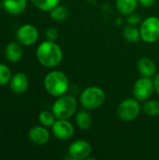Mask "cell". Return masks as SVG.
I'll list each match as a JSON object with an SVG mask.
<instances>
[{
  "instance_id": "3957f363",
  "label": "cell",
  "mask_w": 159,
  "mask_h": 160,
  "mask_svg": "<svg viewBox=\"0 0 159 160\" xmlns=\"http://www.w3.org/2000/svg\"><path fill=\"white\" fill-rule=\"evenodd\" d=\"M77 110V100L72 96H61L57 98L52 108V112L57 119H68Z\"/></svg>"
},
{
  "instance_id": "30bf717a",
  "label": "cell",
  "mask_w": 159,
  "mask_h": 160,
  "mask_svg": "<svg viewBox=\"0 0 159 160\" xmlns=\"http://www.w3.org/2000/svg\"><path fill=\"white\" fill-rule=\"evenodd\" d=\"M16 37L21 44L29 46L37 40L38 31L32 24H23L18 29Z\"/></svg>"
},
{
  "instance_id": "4316f807",
  "label": "cell",
  "mask_w": 159,
  "mask_h": 160,
  "mask_svg": "<svg viewBox=\"0 0 159 160\" xmlns=\"http://www.w3.org/2000/svg\"><path fill=\"white\" fill-rule=\"evenodd\" d=\"M154 86H155V90L159 95V74H157L154 79Z\"/></svg>"
},
{
  "instance_id": "ac0fdd59",
  "label": "cell",
  "mask_w": 159,
  "mask_h": 160,
  "mask_svg": "<svg viewBox=\"0 0 159 160\" xmlns=\"http://www.w3.org/2000/svg\"><path fill=\"white\" fill-rule=\"evenodd\" d=\"M123 35H124V38L128 42H132V43H136L142 38L140 30L134 25H130V24L124 28Z\"/></svg>"
},
{
  "instance_id": "5b68a950",
  "label": "cell",
  "mask_w": 159,
  "mask_h": 160,
  "mask_svg": "<svg viewBox=\"0 0 159 160\" xmlns=\"http://www.w3.org/2000/svg\"><path fill=\"white\" fill-rule=\"evenodd\" d=\"M141 38L144 42L154 43L159 38V18L156 16L147 17L140 28Z\"/></svg>"
},
{
  "instance_id": "44dd1931",
  "label": "cell",
  "mask_w": 159,
  "mask_h": 160,
  "mask_svg": "<svg viewBox=\"0 0 159 160\" xmlns=\"http://www.w3.org/2000/svg\"><path fill=\"white\" fill-rule=\"evenodd\" d=\"M50 15L54 21H64L68 15V10L66 7L57 5L50 11Z\"/></svg>"
},
{
  "instance_id": "484cf974",
  "label": "cell",
  "mask_w": 159,
  "mask_h": 160,
  "mask_svg": "<svg viewBox=\"0 0 159 160\" xmlns=\"http://www.w3.org/2000/svg\"><path fill=\"white\" fill-rule=\"evenodd\" d=\"M139 3L143 7H151L156 0H138Z\"/></svg>"
},
{
  "instance_id": "7a4b0ae2",
  "label": "cell",
  "mask_w": 159,
  "mask_h": 160,
  "mask_svg": "<svg viewBox=\"0 0 159 160\" xmlns=\"http://www.w3.org/2000/svg\"><path fill=\"white\" fill-rule=\"evenodd\" d=\"M45 90L52 97H61L65 95L68 89V79L67 75L61 71H51L44 79Z\"/></svg>"
},
{
  "instance_id": "ba28073f",
  "label": "cell",
  "mask_w": 159,
  "mask_h": 160,
  "mask_svg": "<svg viewBox=\"0 0 159 160\" xmlns=\"http://www.w3.org/2000/svg\"><path fill=\"white\" fill-rule=\"evenodd\" d=\"M91 144L83 140H77L73 142L68 147V155L72 159H86L91 155Z\"/></svg>"
},
{
  "instance_id": "9a60e30c",
  "label": "cell",
  "mask_w": 159,
  "mask_h": 160,
  "mask_svg": "<svg viewBox=\"0 0 159 160\" xmlns=\"http://www.w3.org/2000/svg\"><path fill=\"white\" fill-rule=\"evenodd\" d=\"M138 69L143 77H152L156 73L157 68L152 59L142 57L138 62Z\"/></svg>"
},
{
  "instance_id": "7c38bea8",
  "label": "cell",
  "mask_w": 159,
  "mask_h": 160,
  "mask_svg": "<svg viewBox=\"0 0 159 160\" xmlns=\"http://www.w3.org/2000/svg\"><path fill=\"white\" fill-rule=\"evenodd\" d=\"M28 137L33 143L37 145H43L49 142L50 133L43 127H34L29 130Z\"/></svg>"
},
{
  "instance_id": "277c9868",
  "label": "cell",
  "mask_w": 159,
  "mask_h": 160,
  "mask_svg": "<svg viewBox=\"0 0 159 160\" xmlns=\"http://www.w3.org/2000/svg\"><path fill=\"white\" fill-rule=\"evenodd\" d=\"M106 98L104 91L97 86H90L81 94L80 101L86 110H96L102 106Z\"/></svg>"
},
{
  "instance_id": "8992f818",
  "label": "cell",
  "mask_w": 159,
  "mask_h": 160,
  "mask_svg": "<svg viewBox=\"0 0 159 160\" xmlns=\"http://www.w3.org/2000/svg\"><path fill=\"white\" fill-rule=\"evenodd\" d=\"M141 112V106L136 98H127L117 107L118 117L126 122L136 119Z\"/></svg>"
},
{
  "instance_id": "d4e9b609",
  "label": "cell",
  "mask_w": 159,
  "mask_h": 160,
  "mask_svg": "<svg viewBox=\"0 0 159 160\" xmlns=\"http://www.w3.org/2000/svg\"><path fill=\"white\" fill-rule=\"evenodd\" d=\"M141 22V16L138 15V14H134V13H131L128 15V18H127V22L130 24V25H136L138 23H140Z\"/></svg>"
},
{
  "instance_id": "2e32d148",
  "label": "cell",
  "mask_w": 159,
  "mask_h": 160,
  "mask_svg": "<svg viewBox=\"0 0 159 160\" xmlns=\"http://www.w3.org/2000/svg\"><path fill=\"white\" fill-rule=\"evenodd\" d=\"M138 2V0H116V7L120 13L129 15L136 9Z\"/></svg>"
},
{
  "instance_id": "8fae6325",
  "label": "cell",
  "mask_w": 159,
  "mask_h": 160,
  "mask_svg": "<svg viewBox=\"0 0 159 160\" xmlns=\"http://www.w3.org/2000/svg\"><path fill=\"white\" fill-rule=\"evenodd\" d=\"M28 78L24 73L22 72H18L16 74H14L10 81H9V85H10V89L12 90V92H14L15 94H23L27 88H28Z\"/></svg>"
},
{
  "instance_id": "ffe728a7",
  "label": "cell",
  "mask_w": 159,
  "mask_h": 160,
  "mask_svg": "<svg viewBox=\"0 0 159 160\" xmlns=\"http://www.w3.org/2000/svg\"><path fill=\"white\" fill-rule=\"evenodd\" d=\"M143 111L144 112L151 117H156L159 115V101L156 99L148 100L143 105Z\"/></svg>"
},
{
  "instance_id": "9c48e42d",
  "label": "cell",
  "mask_w": 159,
  "mask_h": 160,
  "mask_svg": "<svg viewBox=\"0 0 159 160\" xmlns=\"http://www.w3.org/2000/svg\"><path fill=\"white\" fill-rule=\"evenodd\" d=\"M54 137L60 141H67L74 135V127L67 119H58L52 127Z\"/></svg>"
},
{
  "instance_id": "52a82bcc",
  "label": "cell",
  "mask_w": 159,
  "mask_h": 160,
  "mask_svg": "<svg viewBox=\"0 0 159 160\" xmlns=\"http://www.w3.org/2000/svg\"><path fill=\"white\" fill-rule=\"evenodd\" d=\"M155 90L154 81L150 79V77L140 78L133 86V97L138 101H145L151 98L153 92Z\"/></svg>"
},
{
  "instance_id": "e0dca14e",
  "label": "cell",
  "mask_w": 159,
  "mask_h": 160,
  "mask_svg": "<svg viewBox=\"0 0 159 160\" xmlns=\"http://www.w3.org/2000/svg\"><path fill=\"white\" fill-rule=\"evenodd\" d=\"M75 121L77 126L83 130H87L92 126V117L89 112L85 111H82L76 114Z\"/></svg>"
},
{
  "instance_id": "603a6c76",
  "label": "cell",
  "mask_w": 159,
  "mask_h": 160,
  "mask_svg": "<svg viewBox=\"0 0 159 160\" xmlns=\"http://www.w3.org/2000/svg\"><path fill=\"white\" fill-rule=\"evenodd\" d=\"M10 79H11L10 69L6 65L0 63V86H3L7 82H9Z\"/></svg>"
},
{
  "instance_id": "cb8c5ba5",
  "label": "cell",
  "mask_w": 159,
  "mask_h": 160,
  "mask_svg": "<svg viewBox=\"0 0 159 160\" xmlns=\"http://www.w3.org/2000/svg\"><path fill=\"white\" fill-rule=\"evenodd\" d=\"M45 36H46V38H47L48 40L54 41L58 38V31L54 27H49L46 30V32H45Z\"/></svg>"
},
{
  "instance_id": "5bb4252c",
  "label": "cell",
  "mask_w": 159,
  "mask_h": 160,
  "mask_svg": "<svg viewBox=\"0 0 159 160\" xmlns=\"http://www.w3.org/2000/svg\"><path fill=\"white\" fill-rule=\"evenodd\" d=\"M5 55L11 63L18 62L22 56V49L17 42H9L5 49Z\"/></svg>"
},
{
  "instance_id": "7402d4cb",
  "label": "cell",
  "mask_w": 159,
  "mask_h": 160,
  "mask_svg": "<svg viewBox=\"0 0 159 160\" xmlns=\"http://www.w3.org/2000/svg\"><path fill=\"white\" fill-rule=\"evenodd\" d=\"M55 116L52 113V112L43 111L38 115V120L44 127H52V125L55 123Z\"/></svg>"
},
{
  "instance_id": "6da1fadb",
  "label": "cell",
  "mask_w": 159,
  "mask_h": 160,
  "mask_svg": "<svg viewBox=\"0 0 159 160\" xmlns=\"http://www.w3.org/2000/svg\"><path fill=\"white\" fill-rule=\"evenodd\" d=\"M37 58L42 66L46 68H55L62 62L63 52L61 47L54 41L46 40L37 47Z\"/></svg>"
},
{
  "instance_id": "d6986e66",
  "label": "cell",
  "mask_w": 159,
  "mask_h": 160,
  "mask_svg": "<svg viewBox=\"0 0 159 160\" xmlns=\"http://www.w3.org/2000/svg\"><path fill=\"white\" fill-rule=\"evenodd\" d=\"M32 4L43 11H51L53 8H55L60 0H31Z\"/></svg>"
},
{
  "instance_id": "4fadbf2b",
  "label": "cell",
  "mask_w": 159,
  "mask_h": 160,
  "mask_svg": "<svg viewBox=\"0 0 159 160\" xmlns=\"http://www.w3.org/2000/svg\"><path fill=\"white\" fill-rule=\"evenodd\" d=\"M26 5V0H3V8L7 12L12 15L22 13Z\"/></svg>"
},
{
  "instance_id": "83f0119b",
  "label": "cell",
  "mask_w": 159,
  "mask_h": 160,
  "mask_svg": "<svg viewBox=\"0 0 159 160\" xmlns=\"http://www.w3.org/2000/svg\"><path fill=\"white\" fill-rule=\"evenodd\" d=\"M2 7H3V3H1V2H0V9L2 8Z\"/></svg>"
}]
</instances>
